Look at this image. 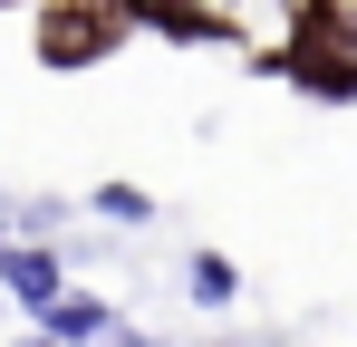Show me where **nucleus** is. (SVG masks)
<instances>
[{
  "label": "nucleus",
  "instance_id": "f257e3e1",
  "mask_svg": "<svg viewBox=\"0 0 357 347\" xmlns=\"http://www.w3.org/2000/svg\"><path fill=\"white\" fill-rule=\"evenodd\" d=\"M251 77H290L319 107H357V0H290L280 49L251 58Z\"/></svg>",
  "mask_w": 357,
  "mask_h": 347
},
{
  "label": "nucleus",
  "instance_id": "f03ea898",
  "mask_svg": "<svg viewBox=\"0 0 357 347\" xmlns=\"http://www.w3.org/2000/svg\"><path fill=\"white\" fill-rule=\"evenodd\" d=\"M126 0H49L39 10V58L49 68H97L107 49H126Z\"/></svg>",
  "mask_w": 357,
  "mask_h": 347
},
{
  "label": "nucleus",
  "instance_id": "7ed1b4c3",
  "mask_svg": "<svg viewBox=\"0 0 357 347\" xmlns=\"http://www.w3.org/2000/svg\"><path fill=\"white\" fill-rule=\"evenodd\" d=\"M126 20H135V29H165L183 49H241V29H232L222 0H126Z\"/></svg>",
  "mask_w": 357,
  "mask_h": 347
},
{
  "label": "nucleus",
  "instance_id": "20e7f679",
  "mask_svg": "<svg viewBox=\"0 0 357 347\" xmlns=\"http://www.w3.org/2000/svg\"><path fill=\"white\" fill-rule=\"evenodd\" d=\"M29 318H39V328H49V338H116L126 318L116 309H107V299H87V289H49V299H39V309H29Z\"/></svg>",
  "mask_w": 357,
  "mask_h": 347
},
{
  "label": "nucleus",
  "instance_id": "39448f33",
  "mask_svg": "<svg viewBox=\"0 0 357 347\" xmlns=\"http://www.w3.org/2000/svg\"><path fill=\"white\" fill-rule=\"evenodd\" d=\"M183 289H193V309H232V299H241V270L222 261V251H193V261H183Z\"/></svg>",
  "mask_w": 357,
  "mask_h": 347
},
{
  "label": "nucleus",
  "instance_id": "423d86ee",
  "mask_svg": "<svg viewBox=\"0 0 357 347\" xmlns=\"http://www.w3.org/2000/svg\"><path fill=\"white\" fill-rule=\"evenodd\" d=\"M87 203H97V213H107V222H155V193H145V183H97V193H87Z\"/></svg>",
  "mask_w": 357,
  "mask_h": 347
}]
</instances>
